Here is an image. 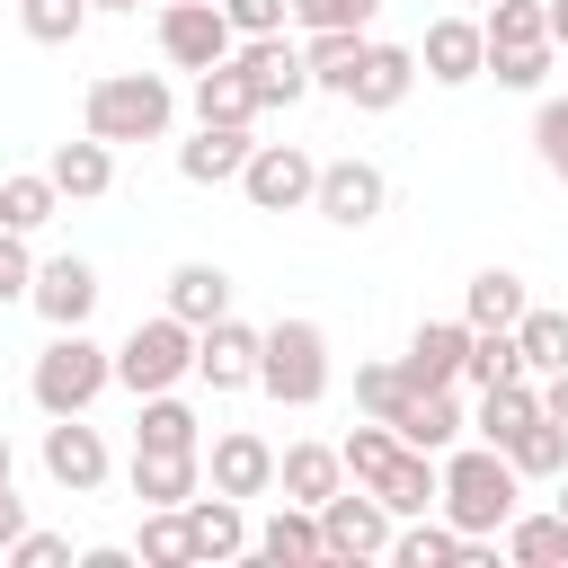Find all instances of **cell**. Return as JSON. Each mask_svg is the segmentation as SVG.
<instances>
[{
  "label": "cell",
  "mask_w": 568,
  "mask_h": 568,
  "mask_svg": "<svg viewBox=\"0 0 568 568\" xmlns=\"http://www.w3.org/2000/svg\"><path fill=\"white\" fill-rule=\"evenodd\" d=\"M479 62H488L479 18H435V27H426V44H417V80H435V89H470V80H479Z\"/></svg>",
  "instance_id": "9a60e30c"
},
{
  "label": "cell",
  "mask_w": 568,
  "mask_h": 568,
  "mask_svg": "<svg viewBox=\"0 0 568 568\" xmlns=\"http://www.w3.org/2000/svg\"><path fill=\"white\" fill-rule=\"evenodd\" d=\"M222 18H231V36H275L293 18V0H222Z\"/></svg>",
  "instance_id": "bcb514c9"
},
{
  "label": "cell",
  "mask_w": 568,
  "mask_h": 568,
  "mask_svg": "<svg viewBox=\"0 0 568 568\" xmlns=\"http://www.w3.org/2000/svg\"><path fill=\"white\" fill-rule=\"evenodd\" d=\"M27 302L44 311V328H89V311H98V266L89 257H36V284H27Z\"/></svg>",
  "instance_id": "7c38bea8"
},
{
  "label": "cell",
  "mask_w": 568,
  "mask_h": 568,
  "mask_svg": "<svg viewBox=\"0 0 568 568\" xmlns=\"http://www.w3.org/2000/svg\"><path fill=\"white\" fill-rule=\"evenodd\" d=\"M479 9H488V0H479Z\"/></svg>",
  "instance_id": "9f6ffc18"
},
{
  "label": "cell",
  "mask_w": 568,
  "mask_h": 568,
  "mask_svg": "<svg viewBox=\"0 0 568 568\" xmlns=\"http://www.w3.org/2000/svg\"><path fill=\"white\" fill-rule=\"evenodd\" d=\"M515 497H524V479H515V462H506L497 444H453V453H435V506H444V524H453L462 541H497L506 515H515Z\"/></svg>",
  "instance_id": "6da1fadb"
},
{
  "label": "cell",
  "mask_w": 568,
  "mask_h": 568,
  "mask_svg": "<svg viewBox=\"0 0 568 568\" xmlns=\"http://www.w3.org/2000/svg\"><path fill=\"white\" fill-rule=\"evenodd\" d=\"M532 417H541V382H532V373H515V382H488V390H479V417H470V435L506 453V444H515Z\"/></svg>",
  "instance_id": "603a6c76"
},
{
  "label": "cell",
  "mask_w": 568,
  "mask_h": 568,
  "mask_svg": "<svg viewBox=\"0 0 568 568\" xmlns=\"http://www.w3.org/2000/svg\"><path fill=\"white\" fill-rule=\"evenodd\" d=\"M231 266H213V257H186V266H169V302L160 311H178L186 328H204V320H222L231 311Z\"/></svg>",
  "instance_id": "7402d4cb"
},
{
  "label": "cell",
  "mask_w": 568,
  "mask_h": 568,
  "mask_svg": "<svg viewBox=\"0 0 568 568\" xmlns=\"http://www.w3.org/2000/svg\"><path fill=\"white\" fill-rule=\"evenodd\" d=\"M382 0H293V27H373Z\"/></svg>",
  "instance_id": "ee69618b"
},
{
  "label": "cell",
  "mask_w": 568,
  "mask_h": 568,
  "mask_svg": "<svg viewBox=\"0 0 568 568\" xmlns=\"http://www.w3.org/2000/svg\"><path fill=\"white\" fill-rule=\"evenodd\" d=\"M0 559H18V568H62V559H71V532H36V524H27Z\"/></svg>",
  "instance_id": "f6af8a7d"
},
{
  "label": "cell",
  "mask_w": 568,
  "mask_h": 568,
  "mask_svg": "<svg viewBox=\"0 0 568 568\" xmlns=\"http://www.w3.org/2000/svg\"><path fill=\"white\" fill-rule=\"evenodd\" d=\"M364 488H373V497H382L390 515H426V506H435V453L399 444V453H390V462H382V470H373Z\"/></svg>",
  "instance_id": "83f0119b"
},
{
  "label": "cell",
  "mask_w": 568,
  "mask_h": 568,
  "mask_svg": "<svg viewBox=\"0 0 568 568\" xmlns=\"http://www.w3.org/2000/svg\"><path fill=\"white\" fill-rule=\"evenodd\" d=\"M44 479L71 488V497H98L106 488V435L89 417H53L44 426Z\"/></svg>",
  "instance_id": "5bb4252c"
},
{
  "label": "cell",
  "mask_w": 568,
  "mask_h": 568,
  "mask_svg": "<svg viewBox=\"0 0 568 568\" xmlns=\"http://www.w3.org/2000/svg\"><path fill=\"white\" fill-rule=\"evenodd\" d=\"M550 53H559V44H488L479 80H497V89H541V80H550Z\"/></svg>",
  "instance_id": "8d00e7d4"
},
{
  "label": "cell",
  "mask_w": 568,
  "mask_h": 568,
  "mask_svg": "<svg viewBox=\"0 0 568 568\" xmlns=\"http://www.w3.org/2000/svg\"><path fill=\"white\" fill-rule=\"evenodd\" d=\"M195 382L204 390H257V328L248 320H204L195 328Z\"/></svg>",
  "instance_id": "4fadbf2b"
},
{
  "label": "cell",
  "mask_w": 568,
  "mask_h": 568,
  "mask_svg": "<svg viewBox=\"0 0 568 568\" xmlns=\"http://www.w3.org/2000/svg\"><path fill=\"white\" fill-rule=\"evenodd\" d=\"M133 444H142V453H204V417H195L178 390H142Z\"/></svg>",
  "instance_id": "d4e9b609"
},
{
  "label": "cell",
  "mask_w": 568,
  "mask_h": 568,
  "mask_svg": "<svg viewBox=\"0 0 568 568\" xmlns=\"http://www.w3.org/2000/svg\"><path fill=\"white\" fill-rule=\"evenodd\" d=\"M532 160H541L550 178L568 169V98H541V106H532Z\"/></svg>",
  "instance_id": "b9f144b4"
},
{
  "label": "cell",
  "mask_w": 568,
  "mask_h": 568,
  "mask_svg": "<svg viewBox=\"0 0 568 568\" xmlns=\"http://www.w3.org/2000/svg\"><path fill=\"white\" fill-rule=\"evenodd\" d=\"M178 124V89L160 71H98L80 98V133L98 142H160Z\"/></svg>",
  "instance_id": "7a4b0ae2"
},
{
  "label": "cell",
  "mask_w": 568,
  "mask_h": 568,
  "mask_svg": "<svg viewBox=\"0 0 568 568\" xmlns=\"http://www.w3.org/2000/svg\"><path fill=\"white\" fill-rule=\"evenodd\" d=\"M18 27H27V44H71L89 27V0H18Z\"/></svg>",
  "instance_id": "f35d334b"
},
{
  "label": "cell",
  "mask_w": 568,
  "mask_h": 568,
  "mask_svg": "<svg viewBox=\"0 0 568 568\" xmlns=\"http://www.w3.org/2000/svg\"><path fill=\"white\" fill-rule=\"evenodd\" d=\"M524 302H532V293H524L515 266H479V275L462 284V320H470V328H515Z\"/></svg>",
  "instance_id": "f546056e"
},
{
  "label": "cell",
  "mask_w": 568,
  "mask_h": 568,
  "mask_svg": "<svg viewBox=\"0 0 568 568\" xmlns=\"http://www.w3.org/2000/svg\"><path fill=\"white\" fill-rule=\"evenodd\" d=\"M240 160H248V124H195V133L178 142V178H186V186H231Z\"/></svg>",
  "instance_id": "44dd1931"
},
{
  "label": "cell",
  "mask_w": 568,
  "mask_h": 568,
  "mask_svg": "<svg viewBox=\"0 0 568 568\" xmlns=\"http://www.w3.org/2000/svg\"><path fill=\"white\" fill-rule=\"evenodd\" d=\"M89 9H142V0H89Z\"/></svg>",
  "instance_id": "f5cc1de1"
},
{
  "label": "cell",
  "mask_w": 568,
  "mask_h": 568,
  "mask_svg": "<svg viewBox=\"0 0 568 568\" xmlns=\"http://www.w3.org/2000/svg\"><path fill=\"white\" fill-rule=\"evenodd\" d=\"M231 18H222V0H169L160 9V62L169 71H213V62H231Z\"/></svg>",
  "instance_id": "ba28073f"
},
{
  "label": "cell",
  "mask_w": 568,
  "mask_h": 568,
  "mask_svg": "<svg viewBox=\"0 0 568 568\" xmlns=\"http://www.w3.org/2000/svg\"><path fill=\"white\" fill-rule=\"evenodd\" d=\"M275 488H284L293 506H320L328 488H346V462H337V444H284V453H275Z\"/></svg>",
  "instance_id": "4316f807"
},
{
  "label": "cell",
  "mask_w": 568,
  "mask_h": 568,
  "mask_svg": "<svg viewBox=\"0 0 568 568\" xmlns=\"http://www.w3.org/2000/svg\"><path fill=\"white\" fill-rule=\"evenodd\" d=\"M382 204H390V178L373 169V160H320V186H311V213L320 222H337V231H364V222H382Z\"/></svg>",
  "instance_id": "9c48e42d"
},
{
  "label": "cell",
  "mask_w": 568,
  "mask_h": 568,
  "mask_svg": "<svg viewBox=\"0 0 568 568\" xmlns=\"http://www.w3.org/2000/svg\"><path fill=\"white\" fill-rule=\"evenodd\" d=\"M541 417L568 435V364H559V373H541Z\"/></svg>",
  "instance_id": "7dc6e473"
},
{
  "label": "cell",
  "mask_w": 568,
  "mask_h": 568,
  "mask_svg": "<svg viewBox=\"0 0 568 568\" xmlns=\"http://www.w3.org/2000/svg\"><path fill=\"white\" fill-rule=\"evenodd\" d=\"M524 355H515V328H470V355H462V382L488 390V382H515Z\"/></svg>",
  "instance_id": "e575fe53"
},
{
  "label": "cell",
  "mask_w": 568,
  "mask_h": 568,
  "mask_svg": "<svg viewBox=\"0 0 568 568\" xmlns=\"http://www.w3.org/2000/svg\"><path fill=\"white\" fill-rule=\"evenodd\" d=\"M151 568H195V550H186V515L178 506H142V541H133Z\"/></svg>",
  "instance_id": "74e56055"
},
{
  "label": "cell",
  "mask_w": 568,
  "mask_h": 568,
  "mask_svg": "<svg viewBox=\"0 0 568 568\" xmlns=\"http://www.w3.org/2000/svg\"><path fill=\"white\" fill-rule=\"evenodd\" d=\"M559 515H568V470H559Z\"/></svg>",
  "instance_id": "db71d44e"
},
{
  "label": "cell",
  "mask_w": 568,
  "mask_h": 568,
  "mask_svg": "<svg viewBox=\"0 0 568 568\" xmlns=\"http://www.w3.org/2000/svg\"><path fill=\"white\" fill-rule=\"evenodd\" d=\"M559 178H568V169H559Z\"/></svg>",
  "instance_id": "11a10c76"
},
{
  "label": "cell",
  "mask_w": 568,
  "mask_h": 568,
  "mask_svg": "<svg viewBox=\"0 0 568 568\" xmlns=\"http://www.w3.org/2000/svg\"><path fill=\"white\" fill-rule=\"evenodd\" d=\"M27 532V506H18V488H0V550Z\"/></svg>",
  "instance_id": "c3c4849f"
},
{
  "label": "cell",
  "mask_w": 568,
  "mask_h": 568,
  "mask_svg": "<svg viewBox=\"0 0 568 568\" xmlns=\"http://www.w3.org/2000/svg\"><path fill=\"white\" fill-rule=\"evenodd\" d=\"M257 390L275 399V408H311V399H328V328L320 320H275V328H257Z\"/></svg>",
  "instance_id": "3957f363"
},
{
  "label": "cell",
  "mask_w": 568,
  "mask_h": 568,
  "mask_svg": "<svg viewBox=\"0 0 568 568\" xmlns=\"http://www.w3.org/2000/svg\"><path fill=\"white\" fill-rule=\"evenodd\" d=\"M204 488H222V497H275V444L257 435V426H231V435H213V453H204Z\"/></svg>",
  "instance_id": "8fae6325"
},
{
  "label": "cell",
  "mask_w": 568,
  "mask_h": 568,
  "mask_svg": "<svg viewBox=\"0 0 568 568\" xmlns=\"http://www.w3.org/2000/svg\"><path fill=\"white\" fill-rule=\"evenodd\" d=\"M133 506H186L195 488H204V453H142L133 444Z\"/></svg>",
  "instance_id": "cb8c5ba5"
},
{
  "label": "cell",
  "mask_w": 568,
  "mask_h": 568,
  "mask_svg": "<svg viewBox=\"0 0 568 568\" xmlns=\"http://www.w3.org/2000/svg\"><path fill=\"white\" fill-rule=\"evenodd\" d=\"M382 426H390L399 444H417V453H453L470 417H462V399H453V390H408V399H399Z\"/></svg>",
  "instance_id": "ffe728a7"
},
{
  "label": "cell",
  "mask_w": 568,
  "mask_h": 568,
  "mask_svg": "<svg viewBox=\"0 0 568 568\" xmlns=\"http://www.w3.org/2000/svg\"><path fill=\"white\" fill-rule=\"evenodd\" d=\"M515 355H524V373H532V382H541V373H559V364H568V311L524 302V320H515Z\"/></svg>",
  "instance_id": "836d02e7"
},
{
  "label": "cell",
  "mask_w": 568,
  "mask_h": 568,
  "mask_svg": "<svg viewBox=\"0 0 568 568\" xmlns=\"http://www.w3.org/2000/svg\"><path fill=\"white\" fill-rule=\"evenodd\" d=\"M399 399H408V373L399 364H355V408L364 417H390Z\"/></svg>",
  "instance_id": "60d3db41"
},
{
  "label": "cell",
  "mask_w": 568,
  "mask_h": 568,
  "mask_svg": "<svg viewBox=\"0 0 568 568\" xmlns=\"http://www.w3.org/2000/svg\"><path fill=\"white\" fill-rule=\"evenodd\" d=\"M195 373V328L178 320V311H151V320H133L124 328V346H115V382L142 399V390H178Z\"/></svg>",
  "instance_id": "5b68a950"
},
{
  "label": "cell",
  "mask_w": 568,
  "mask_h": 568,
  "mask_svg": "<svg viewBox=\"0 0 568 568\" xmlns=\"http://www.w3.org/2000/svg\"><path fill=\"white\" fill-rule=\"evenodd\" d=\"M541 36H550V44H568V0H541Z\"/></svg>",
  "instance_id": "f907efd6"
},
{
  "label": "cell",
  "mask_w": 568,
  "mask_h": 568,
  "mask_svg": "<svg viewBox=\"0 0 568 568\" xmlns=\"http://www.w3.org/2000/svg\"><path fill=\"white\" fill-rule=\"evenodd\" d=\"M408 89H417V44H364V62H355V80H346V106H364V115H390V106H408Z\"/></svg>",
  "instance_id": "2e32d148"
},
{
  "label": "cell",
  "mask_w": 568,
  "mask_h": 568,
  "mask_svg": "<svg viewBox=\"0 0 568 568\" xmlns=\"http://www.w3.org/2000/svg\"><path fill=\"white\" fill-rule=\"evenodd\" d=\"M44 178H53V195H62V204H98V195L115 186V142H98V133L53 142V151H44Z\"/></svg>",
  "instance_id": "ac0fdd59"
},
{
  "label": "cell",
  "mask_w": 568,
  "mask_h": 568,
  "mask_svg": "<svg viewBox=\"0 0 568 568\" xmlns=\"http://www.w3.org/2000/svg\"><path fill=\"white\" fill-rule=\"evenodd\" d=\"M248 559H275V568H311V559H320V515L284 497V506H275V515L248 532Z\"/></svg>",
  "instance_id": "484cf974"
},
{
  "label": "cell",
  "mask_w": 568,
  "mask_h": 568,
  "mask_svg": "<svg viewBox=\"0 0 568 568\" xmlns=\"http://www.w3.org/2000/svg\"><path fill=\"white\" fill-rule=\"evenodd\" d=\"M0 488H18V453H9V435H0Z\"/></svg>",
  "instance_id": "816d5d0a"
},
{
  "label": "cell",
  "mask_w": 568,
  "mask_h": 568,
  "mask_svg": "<svg viewBox=\"0 0 568 568\" xmlns=\"http://www.w3.org/2000/svg\"><path fill=\"white\" fill-rule=\"evenodd\" d=\"M231 186H240L257 213H302L311 186H320V160H311L302 142H248V160H240Z\"/></svg>",
  "instance_id": "52a82bcc"
},
{
  "label": "cell",
  "mask_w": 568,
  "mask_h": 568,
  "mask_svg": "<svg viewBox=\"0 0 568 568\" xmlns=\"http://www.w3.org/2000/svg\"><path fill=\"white\" fill-rule=\"evenodd\" d=\"M27 284H36V257H27V231H0V311H9V302H27Z\"/></svg>",
  "instance_id": "7bdbcfd3"
},
{
  "label": "cell",
  "mask_w": 568,
  "mask_h": 568,
  "mask_svg": "<svg viewBox=\"0 0 568 568\" xmlns=\"http://www.w3.org/2000/svg\"><path fill=\"white\" fill-rule=\"evenodd\" d=\"M311 515H320V559H382L390 550V524H399L364 479L355 488H328Z\"/></svg>",
  "instance_id": "8992f818"
},
{
  "label": "cell",
  "mask_w": 568,
  "mask_h": 568,
  "mask_svg": "<svg viewBox=\"0 0 568 568\" xmlns=\"http://www.w3.org/2000/svg\"><path fill=\"white\" fill-rule=\"evenodd\" d=\"M479 36H488V44H550V36H541V0H488Z\"/></svg>",
  "instance_id": "ab89813d"
},
{
  "label": "cell",
  "mask_w": 568,
  "mask_h": 568,
  "mask_svg": "<svg viewBox=\"0 0 568 568\" xmlns=\"http://www.w3.org/2000/svg\"><path fill=\"white\" fill-rule=\"evenodd\" d=\"M231 62H240V80L257 89V106H293V98H311V62H302V44H293L284 27H275V36H240Z\"/></svg>",
  "instance_id": "30bf717a"
},
{
  "label": "cell",
  "mask_w": 568,
  "mask_h": 568,
  "mask_svg": "<svg viewBox=\"0 0 568 568\" xmlns=\"http://www.w3.org/2000/svg\"><path fill=\"white\" fill-rule=\"evenodd\" d=\"M364 27H302V62H311V89H337L346 98V80H355V62H364Z\"/></svg>",
  "instance_id": "f1b7e54d"
},
{
  "label": "cell",
  "mask_w": 568,
  "mask_h": 568,
  "mask_svg": "<svg viewBox=\"0 0 568 568\" xmlns=\"http://www.w3.org/2000/svg\"><path fill=\"white\" fill-rule=\"evenodd\" d=\"M53 213H62V195H53V178H44V169H18V178H0V231H27V240H36Z\"/></svg>",
  "instance_id": "d6a6232c"
},
{
  "label": "cell",
  "mask_w": 568,
  "mask_h": 568,
  "mask_svg": "<svg viewBox=\"0 0 568 568\" xmlns=\"http://www.w3.org/2000/svg\"><path fill=\"white\" fill-rule=\"evenodd\" d=\"M506 462H515V479H559V470H568V435H559L550 417H532V426L506 444Z\"/></svg>",
  "instance_id": "d590c367"
},
{
  "label": "cell",
  "mask_w": 568,
  "mask_h": 568,
  "mask_svg": "<svg viewBox=\"0 0 568 568\" xmlns=\"http://www.w3.org/2000/svg\"><path fill=\"white\" fill-rule=\"evenodd\" d=\"M80 568H133V550L124 541H98V550H80Z\"/></svg>",
  "instance_id": "681fc988"
},
{
  "label": "cell",
  "mask_w": 568,
  "mask_h": 568,
  "mask_svg": "<svg viewBox=\"0 0 568 568\" xmlns=\"http://www.w3.org/2000/svg\"><path fill=\"white\" fill-rule=\"evenodd\" d=\"M178 515H186V550H195V559H248V515H240V497L195 488Z\"/></svg>",
  "instance_id": "d6986e66"
},
{
  "label": "cell",
  "mask_w": 568,
  "mask_h": 568,
  "mask_svg": "<svg viewBox=\"0 0 568 568\" xmlns=\"http://www.w3.org/2000/svg\"><path fill=\"white\" fill-rule=\"evenodd\" d=\"M106 382H115V355H106L89 328H53V346H44L36 373H27V399H36L44 417H89Z\"/></svg>",
  "instance_id": "277c9868"
},
{
  "label": "cell",
  "mask_w": 568,
  "mask_h": 568,
  "mask_svg": "<svg viewBox=\"0 0 568 568\" xmlns=\"http://www.w3.org/2000/svg\"><path fill=\"white\" fill-rule=\"evenodd\" d=\"M266 106H257V89L240 80V62H213V71H195V124H257Z\"/></svg>",
  "instance_id": "1f68e13d"
},
{
  "label": "cell",
  "mask_w": 568,
  "mask_h": 568,
  "mask_svg": "<svg viewBox=\"0 0 568 568\" xmlns=\"http://www.w3.org/2000/svg\"><path fill=\"white\" fill-rule=\"evenodd\" d=\"M462 355H470V320H417L399 373H408V390H453L462 382Z\"/></svg>",
  "instance_id": "e0dca14e"
},
{
  "label": "cell",
  "mask_w": 568,
  "mask_h": 568,
  "mask_svg": "<svg viewBox=\"0 0 568 568\" xmlns=\"http://www.w3.org/2000/svg\"><path fill=\"white\" fill-rule=\"evenodd\" d=\"M506 559L515 568H568V515L559 506H541V515H506Z\"/></svg>",
  "instance_id": "4dcf8cb0"
}]
</instances>
